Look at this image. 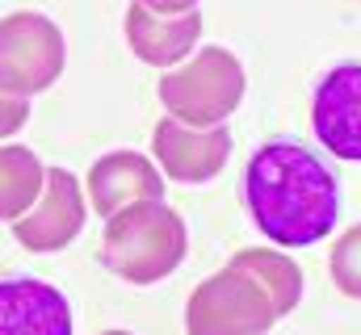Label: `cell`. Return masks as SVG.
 Returning a JSON list of instances; mask_svg holds the SVG:
<instances>
[{
	"label": "cell",
	"instance_id": "16",
	"mask_svg": "<svg viewBox=\"0 0 361 335\" xmlns=\"http://www.w3.org/2000/svg\"><path fill=\"white\" fill-rule=\"evenodd\" d=\"M139 4H147L152 13H164V17H180V13H193L202 0H139Z\"/></svg>",
	"mask_w": 361,
	"mask_h": 335
},
{
	"label": "cell",
	"instance_id": "17",
	"mask_svg": "<svg viewBox=\"0 0 361 335\" xmlns=\"http://www.w3.org/2000/svg\"><path fill=\"white\" fill-rule=\"evenodd\" d=\"M101 335H135V331H101Z\"/></svg>",
	"mask_w": 361,
	"mask_h": 335
},
{
	"label": "cell",
	"instance_id": "13",
	"mask_svg": "<svg viewBox=\"0 0 361 335\" xmlns=\"http://www.w3.org/2000/svg\"><path fill=\"white\" fill-rule=\"evenodd\" d=\"M231 264L261 281V289L269 293L273 306H277V319H286L302 302V268L281 248H244L231 255Z\"/></svg>",
	"mask_w": 361,
	"mask_h": 335
},
{
	"label": "cell",
	"instance_id": "9",
	"mask_svg": "<svg viewBox=\"0 0 361 335\" xmlns=\"http://www.w3.org/2000/svg\"><path fill=\"white\" fill-rule=\"evenodd\" d=\"M85 201L92 206V214L114 218L135 201H164V176L139 151H109L85 176Z\"/></svg>",
	"mask_w": 361,
	"mask_h": 335
},
{
	"label": "cell",
	"instance_id": "6",
	"mask_svg": "<svg viewBox=\"0 0 361 335\" xmlns=\"http://www.w3.org/2000/svg\"><path fill=\"white\" fill-rule=\"evenodd\" d=\"M85 218H89V201L80 180L68 168H47L42 193L13 222V235L25 251H59L85 231Z\"/></svg>",
	"mask_w": 361,
	"mask_h": 335
},
{
	"label": "cell",
	"instance_id": "2",
	"mask_svg": "<svg viewBox=\"0 0 361 335\" xmlns=\"http://www.w3.org/2000/svg\"><path fill=\"white\" fill-rule=\"evenodd\" d=\"M189 251V231L173 206L164 201H135L105 218L101 260L114 277L130 285H156L173 277Z\"/></svg>",
	"mask_w": 361,
	"mask_h": 335
},
{
	"label": "cell",
	"instance_id": "4",
	"mask_svg": "<svg viewBox=\"0 0 361 335\" xmlns=\"http://www.w3.org/2000/svg\"><path fill=\"white\" fill-rule=\"evenodd\" d=\"M277 306L261 281L227 260L185 302V335H269Z\"/></svg>",
	"mask_w": 361,
	"mask_h": 335
},
{
	"label": "cell",
	"instance_id": "14",
	"mask_svg": "<svg viewBox=\"0 0 361 335\" xmlns=\"http://www.w3.org/2000/svg\"><path fill=\"white\" fill-rule=\"evenodd\" d=\"M328 272H332V281L345 298L361 302V222L349 227L345 235H336L332 255H328Z\"/></svg>",
	"mask_w": 361,
	"mask_h": 335
},
{
	"label": "cell",
	"instance_id": "12",
	"mask_svg": "<svg viewBox=\"0 0 361 335\" xmlns=\"http://www.w3.org/2000/svg\"><path fill=\"white\" fill-rule=\"evenodd\" d=\"M47 164L17 143H0V222H17L42 193Z\"/></svg>",
	"mask_w": 361,
	"mask_h": 335
},
{
	"label": "cell",
	"instance_id": "5",
	"mask_svg": "<svg viewBox=\"0 0 361 335\" xmlns=\"http://www.w3.org/2000/svg\"><path fill=\"white\" fill-rule=\"evenodd\" d=\"M68 42L47 13H8L0 21V88L38 96L63 76Z\"/></svg>",
	"mask_w": 361,
	"mask_h": 335
},
{
	"label": "cell",
	"instance_id": "11",
	"mask_svg": "<svg viewBox=\"0 0 361 335\" xmlns=\"http://www.w3.org/2000/svg\"><path fill=\"white\" fill-rule=\"evenodd\" d=\"M202 38V13H180V17H164L152 13L147 4L130 0L126 8V42L135 51V59H143L147 68H177L193 55Z\"/></svg>",
	"mask_w": 361,
	"mask_h": 335
},
{
	"label": "cell",
	"instance_id": "3",
	"mask_svg": "<svg viewBox=\"0 0 361 335\" xmlns=\"http://www.w3.org/2000/svg\"><path fill=\"white\" fill-rule=\"evenodd\" d=\"M244 63L227 46H202L160 76V101L185 126H227L244 101Z\"/></svg>",
	"mask_w": 361,
	"mask_h": 335
},
{
	"label": "cell",
	"instance_id": "8",
	"mask_svg": "<svg viewBox=\"0 0 361 335\" xmlns=\"http://www.w3.org/2000/svg\"><path fill=\"white\" fill-rule=\"evenodd\" d=\"M311 130L328 156L361 164V63H336L315 84Z\"/></svg>",
	"mask_w": 361,
	"mask_h": 335
},
{
	"label": "cell",
	"instance_id": "1",
	"mask_svg": "<svg viewBox=\"0 0 361 335\" xmlns=\"http://www.w3.org/2000/svg\"><path fill=\"white\" fill-rule=\"evenodd\" d=\"M244 206L273 248H311L336 231L341 180L311 147L277 139L244 168Z\"/></svg>",
	"mask_w": 361,
	"mask_h": 335
},
{
	"label": "cell",
	"instance_id": "7",
	"mask_svg": "<svg viewBox=\"0 0 361 335\" xmlns=\"http://www.w3.org/2000/svg\"><path fill=\"white\" fill-rule=\"evenodd\" d=\"M152 156L164 180L206 184L227 168L231 134L227 126H185L177 118H160L152 130Z\"/></svg>",
	"mask_w": 361,
	"mask_h": 335
},
{
	"label": "cell",
	"instance_id": "15",
	"mask_svg": "<svg viewBox=\"0 0 361 335\" xmlns=\"http://www.w3.org/2000/svg\"><path fill=\"white\" fill-rule=\"evenodd\" d=\"M25 122H30V101H25V96H13V92L0 88V139L17 134Z\"/></svg>",
	"mask_w": 361,
	"mask_h": 335
},
{
	"label": "cell",
	"instance_id": "10",
	"mask_svg": "<svg viewBox=\"0 0 361 335\" xmlns=\"http://www.w3.org/2000/svg\"><path fill=\"white\" fill-rule=\"evenodd\" d=\"M0 335H76L63 289L38 277L0 281Z\"/></svg>",
	"mask_w": 361,
	"mask_h": 335
}]
</instances>
